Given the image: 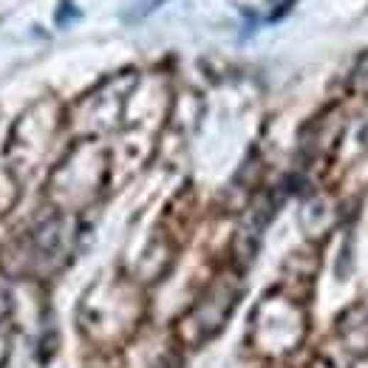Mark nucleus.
<instances>
[{
    "mask_svg": "<svg viewBox=\"0 0 368 368\" xmlns=\"http://www.w3.org/2000/svg\"><path fill=\"white\" fill-rule=\"evenodd\" d=\"M71 17H80V11H77V6H71V0H63V6H60L57 14H54L57 26H68Z\"/></svg>",
    "mask_w": 368,
    "mask_h": 368,
    "instance_id": "nucleus-2",
    "label": "nucleus"
},
{
    "mask_svg": "<svg viewBox=\"0 0 368 368\" xmlns=\"http://www.w3.org/2000/svg\"><path fill=\"white\" fill-rule=\"evenodd\" d=\"M162 3H168V0H139L131 11H125V23H139L142 17H148V14H153Z\"/></svg>",
    "mask_w": 368,
    "mask_h": 368,
    "instance_id": "nucleus-1",
    "label": "nucleus"
}]
</instances>
